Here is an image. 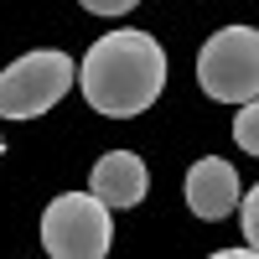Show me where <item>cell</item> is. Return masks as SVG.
I'll list each match as a JSON object with an SVG mask.
<instances>
[{"mask_svg": "<svg viewBox=\"0 0 259 259\" xmlns=\"http://www.w3.org/2000/svg\"><path fill=\"white\" fill-rule=\"evenodd\" d=\"M73 83H83L89 109L109 119L145 114L166 89V52L150 31H109L89 47Z\"/></svg>", "mask_w": 259, "mask_h": 259, "instance_id": "obj_1", "label": "cell"}, {"mask_svg": "<svg viewBox=\"0 0 259 259\" xmlns=\"http://www.w3.org/2000/svg\"><path fill=\"white\" fill-rule=\"evenodd\" d=\"M197 83L218 104H254L259 99V31L223 26L197 52Z\"/></svg>", "mask_w": 259, "mask_h": 259, "instance_id": "obj_2", "label": "cell"}, {"mask_svg": "<svg viewBox=\"0 0 259 259\" xmlns=\"http://www.w3.org/2000/svg\"><path fill=\"white\" fill-rule=\"evenodd\" d=\"M78 62L57 47H36L0 73V119H41L73 89Z\"/></svg>", "mask_w": 259, "mask_h": 259, "instance_id": "obj_3", "label": "cell"}, {"mask_svg": "<svg viewBox=\"0 0 259 259\" xmlns=\"http://www.w3.org/2000/svg\"><path fill=\"white\" fill-rule=\"evenodd\" d=\"M109 244H114V218L89 192H62L47 202V212H41L47 259H104Z\"/></svg>", "mask_w": 259, "mask_h": 259, "instance_id": "obj_4", "label": "cell"}, {"mask_svg": "<svg viewBox=\"0 0 259 259\" xmlns=\"http://www.w3.org/2000/svg\"><path fill=\"white\" fill-rule=\"evenodd\" d=\"M239 171H233L228 161L218 156H202V161H192L187 171V207L197 212L202 223H223L233 207H239Z\"/></svg>", "mask_w": 259, "mask_h": 259, "instance_id": "obj_5", "label": "cell"}, {"mask_svg": "<svg viewBox=\"0 0 259 259\" xmlns=\"http://www.w3.org/2000/svg\"><path fill=\"white\" fill-rule=\"evenodd\" d=\"M150 187V171L135 150H109V156H99L94 171H89V197L104 202V207H135Z\"/></svg>", "mask_w": 259, "mask_h": 259, "instance_id": "obj_6", "label": "cell"}, {"mask_svg": "<svg viewBox=\"0 0 259 259\" xmlns=\"http://www.w3.org/2000/svg\"><path fill=\"white\" fill-rule=\"evenodd\" d=\"M233 140H239V150L259 156V104H239V119H233Z\"/></svg>", "mask_w": 259, "mask_h": 259, "instance_id": "obj_7", "label": "cell"}, {"mask_svg": "<svg viewBox=\"0 0 259 259\" xmlns=\"http://www.w3.org/2000/svg\"><path fill=\"white\" fill-rule=\"evenodd\" d=\"M239 228H244V249L259 244V192H239Z\"/></svg>", "mask_w": 259, "mask_h": 259, "instance_id": "obj_8", "label": "cell"}, {"mask_svg": "<svg viewBox=\"0 0 259 259\" xmlns=\"http://www.w3.org/2000/svg\"><path fill=\"white\" fill-rule=\"evenodd\" d=\"M83 11H94V16H124V11H135L140 0H78Z\"/></svg>", "mask_w": 259, "mask_h": 259, "instance_id": "obj_9", "label": "cell"}, {"mask_svg": "<svg viewBox=\"0 0 259 259\" xmlns=\"http://www.w3.org/2000/svg\"><path fill=\"white\" fill-rule=\"evenodd\" d=\"M207 259H259V254H254V249H244V244H239V249H218V254H207Z\"/></svg>", "mask_w": 259, "mask_h": 259, "instance_id": "obj_10", "label": "cell"}, {"mask_svg": "<svg viewBox=\"0 0 259 259\" xmlns=\"http://www.w3.org/2000/svg\"><path fill=\"white\" fill-rule=\"evenodd\" d=\"M0 150H6V135H0Z\"/></svg>", "mask_w": 259, "mask_h": 259, "instance_id": "obj_11", "label": "cell"}]
</instances>
